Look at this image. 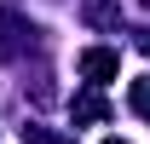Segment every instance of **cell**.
<instances>
[{"mask_svg": "<svg viewBox=\"0 0 150 144\" xmlns=\"http://www.w3.org/2000/svg\"><path fill=\"white\" fill-rule=\"evenodd\" d=\"M75 69L87 75V81H93V87H104V81H110V75H115V69H121V58H115V52H110V46H87V52L75 58Z\"/></svg>", "mask_w": 150, "mask_h": 144, "instance_id": "obj_1", "label": "cell"}, {"mask_svg": "<svg viewBox=\"0 0 150 144\" xmlns=\"http://www.w3.org/2000/svg\"><path fill=\"white\" fill-rule=\"evenodd\" d=\"M104 115H110V104H104L98 92H81V98H75V121H104Z\"/></svg>", "mask_w": 150, "mask_h": 144, "instance_id": "obj_2", "label": "cell"}, {"mask_svg": "<svg viewBox=\"0 0 150 144\" xmlns=\"http://www.w3.org/2000/svg\"><path fill=\"white\" fill-rule=\"evenodd\" d=\"M127 104H133V115H144V121H150V75H139V81H133Z\"/></svg>", "mask_w": 150, "mask_h": 144, "instance_id": "obj_3", "label": "cell"}, {"mask_svg": "<svg viewBox=\"0 0 150 144\" xmlns=\"http://www.w3.org/2000/svg\"><path fill=\"white\" fill-rule=\"evenodd\" d=\"M23 138H29V144H64V138H52L46 127H23Z\"/></svg>", "mask_w": 150, "mask_h": 144, "instance_id": "obj_4", "label": "cell"}, {"mask_svg": "<svg viewBox=\"0 0 150 144\" xmlns=\"http://www.w3.org/2000/svg\"><path fill=\"white\" fill-rule=\"evenodd\" d=\"M139 52H150V29H139Z\"/></svg>", "mask_w": 150, "mask_h": 144, "instance_id": "obj_5", "label": "cell"}, {"mask_svg": "<svg viewBox=\"0 0 150 144\" xmlns=\"http://www.w3.org/2000/svg\"><path fill=\"white\" fill-rule=\"evenodd\" d=\"M104 144H127V138H104Z\"/></svg>", "mask_w": 150, "mask_h": 144, "instance_id": "obj_6", "label": "cell"}, {"mask_svg": "<svg viewBox=\"0 0 150 144\" xmlns=\"http://www.w3.org/2000/svg\"><path fill=\"white\" fill-rule=\"evenodd\" d=\"M144 6H150V0H144Z\"/></svg>", "mask_w": 150, "mask_h": 144, "instance_id": "obj_7", "label": "cell"}]
</instances>
